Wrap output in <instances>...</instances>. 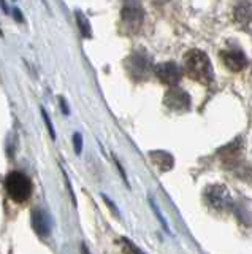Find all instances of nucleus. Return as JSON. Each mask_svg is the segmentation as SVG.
Here are the masks:
<instances>
[{"label": "nucleus", "mask_w": 252, "mask_h": 254, "mask_svg": "<svg viewBox=\"0 0 252 254\" xmlns=\"http://www.w3.org/2000/svg\"><path fill=\"white\" fill-rule=\"evenodd\" d=\"M184 71L189 78L202 84H209L214 78L212 65L206 53L200 50H192L184 56Z\"/></svg>", "instance_id": "obj_1"}, {"label": "nucleus", "mask_w": 252, "mask_h": 254, "mask_svg": "<svg viewBox=\"0 0 252 254\" xmlns=\"http://www.w3.org/2000/svg\"><path fill=\"white\" fill-rule=\"evenodd\" d=\"M145 21V10L138 0H125L121 10V30L124 34H138Z\"/></svg>", "instance_id": "obj_2"}, {"label": "nucleus", "mask_w": 252, "mask_h": 254, "mask_svg": "<svg viewBox=\"0 0 252 254\" xmlns=\"http://www.w3.org/2000/svg\"><path fill=\"white\" fill-rule=\"evenodd\" d=\"M125 67L135 81H146L152 73L154 64L151 61V56L145 50H138L129 56V59L125 61Z\"/></svg>", "instance_id": "obj_3"}, {"label": "nucleus", "mask_w": 252, "mask_h": 254, "mask_svg": "<svg viewBox=\"0 0 252 254\" xmlns=\"http://www.w3.org/2000/svg\"><path fill=\"white\" fill-rule=\"evenodd\" d=\"M6 192L14 202H26L32 194L30 180L21 172H11L5 180Z\"/></svg>", "instance_id": "obj_4"}, {"label": "nucleus", "mask_w": 252, "mask_h": 254, "mask_svg": "<svg viewBox=\"0 0 252 254\" xmlns=\"http://www.w3.org/2000/svg\"><path fill=\"white\" fill-rule=\"evenodd\" d=\"M206 200L209 206L217 211H227L232 208V195L222 185H212L206 189Z\"/></svg>", "instance_id": "obj_5"}, {"label": "nucleus", "mask_w": 252, "mask_h": 254, "mask_svg": "<svg viewBox=\"0 0 252 254\" xmlns=\"http://www.w3.org/2000/svg\"><path fill=\"white\" fill-rule=\"evenodd\" d=\"M152 73L157 76V79H159L160 83L168 84V86H176L179 83L183 71H181L179 65L175 62H162V64H157L154 67Z\"/></svg>", "instance_id": "obj_6"}, {"label": "nucleus", "mask_w": 252, "mask_h": 254, "mask_svg": "<svg viewBox=\"0 0 252 254\" xmlns=\"http://www.w3.org/2000/svg\"><path fill=\"white\" fill-rule=\"evenodd\" d=\"M163 103L165 107H168L173 111H179V113L191 110V97H189V94L186 91L179 89V87L168 89L163 97Z\"/></svg>", "instance_id": "obj_7"}, {"label": "nucleus", "mask_w": 252, "mask_h": 254, "mask_svg": "<svg viewBox=\"0 0 252 254\" xmlns=\"http://www.w3.org/2000/svg\"><path fill=\"white\" fill-rule=\"evenodd\" d=\"M222 61L225 64V67L232 71H241L246 68L248 59L244 56L243 51L240 50H227L222 53Z\"/></svg>", "instance_id": "obj_8"}, {"label": "nucleus", "mask_w": 252, "mask_h": 254, "mask_svg": "<svg viewBox=\"0 0 252 254\" xmlns=\"http://www.w3.org/2000/svg\"><path fill=\"white\" fill-rule=\"evenodd\" d=\"M32 227L40 237H48L51 232V219L48 213L43 210L32 211Z\"/></svg>", "instance_id": "obj_9"}, {"label": "nucleus", "mask_w": 252, "mask_h": 254, "mask_svg": "<svg viewBox=\"0 0 252 254\" xmlns=\"http://www.w3.org/2000/svg\"><path fill=\"white\" fill-rule=\"evenodd\" d=\"M149 156H151L154 165L159 169L160 172H168L173 169V165H175V159H173V156L170 153H167V151H151L149 153Z\"/></svg>", "instance_id": "obj_10"}, {"label": "nucleus", "mask_w": 252, "mask_h": 254, "mask_svg": "<svg viewBox=\"0 0 252 254\" xmlns=\"http://www.w3.org/2000/svg\"><path fill=\"white\" fill-rule=\"evenodd\" d=\"M235 19L240 22L241 26H249L251 24V3L249 2H241L235 8Z\"/></svg>", "instance_id": "obj_11"}, {"label": "nucleus", "mask_w": 252, "mask_h": 254, "mask_svg": "<svg viewBox=\"0 0 252 254\" xmlns=\"http://www.w3.org/2000/svg\"><path fill=\"white\" fill-rule=\"evenodd\" d=\"M76 21L78 26H80V30L84 38H91L92 37V30H91V24L88 21V18L83 14V11H76Z\"/></svg>", "instance_id": "obj_12"}, {"label": "nucleus", "mask_w": 252, "mask_h": 254, "mask_svg": "<svg viewBox=\"0 0 252 254\" xmlns=\"http://www.w3.org/2000/svg\"><path fill=\"white\" fill-rule=\"evenodd\" d=\"M42 115H43V119H45L46 127H48V132H50V135H51L52 140H54V138H56V133H54V127H52V124H51V121H50V116H48V113H46V110H45V108H42Z\"/></svg>", "instance_id": "obj_13"}, {"label": "nucleus", "mask_w": 252, "mask_h": 254, "mask_svg": "<svg viewBox=\"0 0 252 254\" xmlns=\"http://www.w3.org/2000/svg\"><path fill=\"white\" fill-rule=\"evenodd\" d=\"M73 146H75V151L78 154L83 151V135L81 133H75L73 135Z\"/></svg>", "instance_id": "obj_14"}, {"label": "nucleus", "mask_w": 252, "mask_h": 254, "mask_svg": "<svg viewBox=\"0 0 252 254\" xmlns=\"http://www.w3.org/2000/svg\"><path fill=\"white\" fill-rule=\"evenodd\" d=\"M151 206H152V210L155 211V214H157V218H159V221H160V224L163 226V229L165 230H167V232H168V226H167V222H165V219H163V216H162V214H160V211H159V208H157V205L151 200Z\"/></svg>", "instance_id": "obj_15"}, {"label": "nucleus", "mask_w": 252, "mask_h": 254, "mask_svg": "<svg viewBox=\"0 0 252 254\" xmlns=\"http://www.w3.org/2000/svg\"><path fill=\"white\" fill-rule=\"evenodd\" d=\"M122 242H124V245L127 246V250H130V253H133V254H145V253H141L135 245H133L132 242H129L127 238H122Z\"/></svg>", "instance_id": "obj_16"}, {"label": "nucleus", "mask_w": 252, "mask_h": 254, "mask_svg": "<svg viewBox=\"0 0 252 254\" xmlns=\"http://www.w3.org/2000/svg\"><path fill=\"white\" fill-rule=\"evenodd\" d=\"M101 197H103V200H105V202L108 203V206H109V208H111V211H113V213L119 214V213H117V208H116V206H114V203H113L111 200H109V198H108V197H106L105 194H101Z\"/></svg>", "instance_id": "obj_17"}, {"label": "nucleus", "mask_w": 252, "mask_h": 254, "mask_svg": "<svg viewBox=\"0 0 252 254\" xmlns=\"http://www.w3.org/2000/svg\"><path fill=\"white\" fill-rule=\"evenodd\" d=\"M60 105H62V111H64L65 115H68L70 111H68V107H67V103H65V100L60 97Z\"/></svg>", "instance_id": "obj_18"}, {"label": "nucleus", "mask_w": 252, "mask_h": 254, "mask_svg": "<svg viewBox=\"0 0 252 254\" xmlns=\"http://www.w3.org/2000/svg\"><path fill=\"white\" fill-rule=\"evenodd\" d=\"M19 13H21L19 10H14V16H16V18H18V21H22V16H21Z\"/></svg>", "instance_id": "obj_19"}, {"label": "nucleus", "mask_w": 252, "mask_h": 254, "mask_svg": "<svg viewBox=\"0 0 252 254\" xmlns=\"http://www.w3.org/2000/svg\"><path fill=\"white\" fill-rule=\"evenodd\" d=\"M154 3H157V5H162V3H167L168 0H152Z\"/></svg>", "instance_id": "obj_20"}, {"label": "nucleus", "mask_w": 252, "mask_h": 254, "mask_svg": "<svg viewBox=\"0 0 252 254\" xmlns=\"http://www.w3.org/2000/svg\"><path fill=\"white\" fill-rule=\"evenodd\" d=\"M81 253H83V254H91V253L88 251V248H86V245L81 246Z\"/></svg>", "instance_id": "obj_21"}]
</instances>
